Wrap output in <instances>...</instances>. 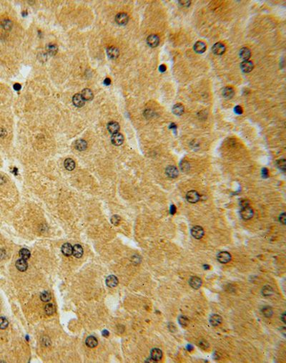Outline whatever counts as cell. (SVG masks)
<instances>
[{
	"mask_svg": "<svg viewBox=\"0 0 286 363\" xmlns=\"http://www.w3.org/2000/svg\"><path fill=\"white\" fill-rule=\"evenodd\" d=\"M253 214H254L253 210V209H252V208L250 207V206L242 207V209H241L240 216H241V217H242L243 219H244V220L251 219V218H252V217L253 216Z\"/></svg>",
	"mask_w": 286,
	"mask_h": 363,
	"instance_id": "6da1fadb",
	"label": "cell"
},
{
	"mask_svg": "<svg viewBox=\"0 0 286 363\" xmlns=\"http://www.w3.org/2000/svg\"><path fill=\"white\" fill-rule=\"evenodd\" d=\"M217 259L218 262L221 263V264H227V263L230 262L231 261L232 256L228 251H220L217 254Z\"/></svg>",
	"mask_w": 286,
	"mask_h": 363,
	"instance_id": "7a4b0ae2",
	"label": "cell"
},
{
	"mask_svg": "<svg viewBox=\"0 0 286 363\" xmlns=\"http://www.w3.org/2000/svg\"><path fill=\"white\" fill-rule=\"evenodd\" d=\"M200 199V194H198V192L196 191H190L188 192L187 195H186V199H187V201H188L189 203H195L199 201Z\"/></svg>",
	"mask_w": 286,
	"mask_h": 363,
	"instance_id": "3957f363",
	"label": "cell"
},
{
	"mask_svg": "<svg viewBox=\"0 0 286 363\" xmlns=\"http://www.w3.org/2000/svg\"><path fill=\"white\" fill-rule=\"evenodd\" d=\"M204 229L200 226H195L191 229V234L193 238L196 239H202L204 236Z\"/></svg>",
	"mask_w": 286,
	"mask_h": 363,
	"instance_id": "277c9868",
	"label": "cell"
},
{
	"mask_svg": "<svg viewBox=\"0 0 286 363\" xmlns=\"http://www.w3.org/2000/svg\"><path fill=\"white\" fill-rule=\"evenodd\" d=\"M202 279H201L200 277H196V276L192 277L189 280L190 286H191L192 289H200V286H202Z\"/></svg>",
	"mask_w": 286,
	"mask_h": 363,
	"instance_id": "5b68a950",
	"label": "cell"
},
{
	"mask_svg": "<svg viewBox=\"0 0 286 363\" xmlns=\"http://www.w3.org/2000/svg\"><path fill=\"white\" fill-rule=\"evenodd\" d=\"M162 350L158 348H153L150 352V357L153 360L154 362H158L162 358Z\"/></svg>",
	"mask_w": 286,
	"mask_h": 363,
	"instance_id": "8992f818",
	"label": "cell"
},
{
	"mask_svg": "<svg viewBox=\"0 0 286 363\" xmlns=\"http://www.w3.org/2000/svg\"><path fill=\"white\" fill-rule=\"evenodd\" d=\"M111 141H112V144H114V146H121L122 144L123 143L124 137H123V135L121 134V133H114V134H112Z\"/></svg>",
	"mask_w": 286,
	"mask_h": 363,
	"instance_id": "52a82bcc",
	"label": "cell"
},
{
	"mask_svg": "<svg viewBox=\"0 0 286 363\" xmlns=\"http://www.w3.org/2000/svg\"><path fill=\"white\" fill-rule=\"evenodd\" d=\"M165 173H166L167 176H168L169 178H177L179 174L178 170H177V168L174 166V165H169V166L167 167L166 170H165Z\"/></svg>",
	"mask_w": 286,
	"mask_h": 363,
	"instance_id": "ba28073f",
	"label": "cell"
},
{
	"mask_svg": "<svg viewBox=\"0 0 286 363\" xmlns=\"http://www.w3.org/2000/svg\"><path fill=\"white\" fill-rule=\"evenodd\" d=\"M129 17L126 13H119L115 17V21L118 25H125L128 22Z\"/></svg>",
	"mask_w": 286,
	"mask_h": 363,
	"instance_id": "9c48e42d",
	"label": "cell"
},
{
	"mask_svg": "<svg viewBox=\"0 0 286 363\" xmlns=\"http://www.w3.org/2000/svg\"><path fill=\"white\" fill-rule=\"evenodd\" d=\"M147 44L151 47H156L160 43V38L156 35H150L147 39Z\"/></svg>",
	"mask_w": 286,
	"mask_h": 363,
	"instance_id": "30bf717a",
	"label": "cell"
},
{
	"mask_svg": "<svg viewBox=\"0 0 286 363\" xmlns=\"http://www.w3.org/2000/svg\"><path fill=\"white\" fill-rule=\"evenodd\" d=\"M225 51V47L221 42L215 43L213 47V52L216 55H221Z\"/></svg>",
	"mask_w": 286,
	"mask_h": 363,
	"instance_id": "8fae6325",
	"label": "cell"
},
{
	"mask_svg": "<svg viewBox=\"0 0 286 363\" xmlns=\"http://www.w3.org/2000/svg\"><path fill=\"white\" fill-rule=\"evenodd\" d=\"M253 63L250 60H244L240 65V68L243 73H250V72L252 71V70L253 69Z\"/></svg>",
	"mask_w": 286,
	"mask_h": 363,
	"instance_id": "7c38bea8",
	"label": "cell"
},
{
	"mask_svg": "<svg viewBox=\"0 0 286 363\" xmlns=\"http://www.w3.org/2000/svg\"><path fill=\"white\" fill-rule=\"evenodd\" d=\"M72 103L76 107L81 108L84 106L85 100L83 99L81 94H75L72 97Z\"/></svg>",
	"mask_w": 286,
	"mask_h": 363,
	"instance_id": "4fadbf2b",
	"label": "cell"
},
{
	"mask_svg": "<svg viewBox=\"0 0 286 363\" xmlns=\"http://www.w3.org/2000/svg\"><path fill=\"white\" fill-rule=\"evenodd\" d=\"M107 54L110 59H114L119 56L120 52L119 50L115 47H110L107 50Z\"/></svg>",
	"mask_w": 286,
	"mask_h": 363,
	"instance_id": "5bb4252c",
	"label": "cell"
},
{
	"mask_svg": "<svg viewBox=\"0 0 286 363\" xmlns=\"http://www.w3.org/2000/svg\"><path fill=\"white\" fill-rule=\"evenodd\" d=\"M107 130H109V132L110 133H112V134L117 133L120 130L119 124H118L117 122L111 121V122H110L109 123L107 124Z\"/></svg>",
	"mask_w": 286,
	"mask_h": 363,
	"instance_id": "9a60e30c",
	"label": "cell"
},
{
	"mask_svg": "<svg viewBox=\"0 0 286 363\" xmlns=\"http://www.w3.org/2000/svg\"><path fill=\"white\" fill-rule=\"evenodd\" d=\"M222 322V317L218 315H213L210 318V324L213 327L219 326Z\"/></svg>",
	"mask_w": 286,
	"mask_h": 363,
	"instance_id": "2e32d148",
	"label": "cell"
},
{
	"mask_svg": "<svg viewBox=\"0 0 286 363\" xmlns=\"http://www.w3.org/2000/svg\"><path fill=\"white\" fill-rule=\"evenodd\" d=\"M106 284H107V286H109V287H115L118 284L117 278L114 275L109 276V277H107V279H106Z\"/></svg>",
	"mask_w": 286,
	"mask_h": 363,
	"instance_id": "e0dca14e",
	"label": "cell"
},
{
	"mask_svg": "<svg viewBox=\"0 0 286 363\" xmlns=\"http://www.w3.org/2000/svg\"><path fill=\"white\" fill-rule=\"evenodd\" d=\"M194 50L195 52L198 53V54H202L206 50V45L203 42L198 41L195 44Z\"/></svg>",
	"mask_w": 286,
	"mask_h": 363,
	"instance_id": "ac0fdd59",
	"label": "cell"
},
{
	"mask_svg": "<svg viewBox=\"0 0 286 363\" xmlns=\"http://www.w3.org/2000/svg\"><path fill=\"white\" fill-rule=\"evenodd\" d=\"M15 265L17 269L20 271H25L27 269V267H28V264H27L26 260L23 259H20L17 261Z\"/></svg>",
	"mask_w": 286,
	"mask_h": 363,
	"instance_id": "d6986e66",
	"label": "cell"
},
{
	"mask_svg": "<svg viewBox=\"0 0 286 363\" xmlns=\"http://www.w3.org/2000/svg\"><path fill=\"white\" fill-rule=\"evenodd\" d=\"M235 94L233 88L231 87H225L223 90H222V95L226 99H230L233 97Z\"/></svg>",
	"mask_w": 286,
	"mask_h": 363,
	"instance_id": "ffe728a7",
	"label": "cell"
},
{
	"mask_svg": "<svg viewBox=\"0 0 286 363\" xmlns=\"http://www.w3.org/2000/svg\"><path fill=\"white\" fill-rule=\"evenodd\" d=\"M72 249H73V247H72V245L69 243L65 244H63L62 247V254H64L65 256H69L72 254Z\"/></svg>",
	"mask_w": 286,
	"mask_h": 363,
	"instance_id": "44dd1931",
	"label": "cell"
},
{
	"mask_svg": "<svg viewBox=\"0 0 286 363\" xmlns=\"http://www.w3.org/2000/svg\"><path fill=\"white\" fill-rule=\"evenodd\" d=\"M75 147L76 149L80 150V151H83L87 147V143L84 140L80 139L75 142Z\"/></svg>",
	"mask_w": 286,
	"mask_h": 363,
	"instance_id": "7402d4cb",
	"label": "cell"
},
{
	"mask_svg": "<svg viewBox=\"0 0 286 363\" xmlns=\"http://www.w3.org/2000/svg\"><path fill=\"white\" fill-rule=\"evenodd\" d=\"M72 254L76 258H81L83 255V249L80 244H76L73 247Z\"/></svg>",
	"mask_w": 286,
	"mask_h": 363,
	"instance_id": "603a6c76",
	"label": "cell"
},
{
	"mask_svg": "<svg viewBox=\"0 0 286 363\" xmlns=\"http://www.w3.org/2000/svg\"><path fill=\"white\" fill-rule=\"evenodd\" d=\"M81 95L84 100H87V101L92 100L93 99V97H94L92 90H91L90 89H88V88L84 89V90H82Z\"/></svg>",
	"mask_w": 286,
	"mask_h": 363,
	"instance_id": "cb8c5ba5",
	"label": "cell"
},
{
	"mask_svg": "<svg viewBox=\"0 0 286 363\" xmlns=\"http://www.w3.org/2000/svg\"><path fill=\"white\" fill-rule=\"evenodd\" d=\"M240 57L243 59V60H248V59L251 57V51L248 48L243 47L240 50Z\"/></svg>",
	"mask_w": 286,
	"mask_h": 363,
	"instance_id": "d4e9b609",
	"label": "cell"
},
{
	"mask_svg": "<svg viewBox=\"0 0 286 363\" xmlns=\"http://www.w3.org/2000/svg\"><path fill=\"white\" fill-rule=\"evenodd\" d=\"M85 344H86V345L88 347H90V348H94V347H95L97 345V344H98V342H97V339L96 338H95V337L90 336V337H88L86 339Z\"/></svg>",
	"mask_w": 286,
	"mask_h": 363,
	"instance_id": "484cf974",
	"label": "cell"
},
{
	"mask_svg": "<svg viewBox=\"0 0 286 363\" xmlns=\"http://www.w3.org/2000/svg\"><path fill=\"white\" fill-rule=\"evenodd\" d=\"M184 110H185L184 106L180 103L175 104V105L173 106V113H174L175 115H181L184 112Z\"/></svg>",
	"mask_w": 286,
	"mask_h": 363,
	"instance_id": "4316f807",
	"label": "cell"
},
{
	"mask_svg": "<svg viewBox=\"0 0 286 363\" xmlns=\"http://www.w3.org/2000/svg\"><path fill=\"white\" fill-rule=\"evenodd\" d=\"M65 168L68 171H72L75 168V162L72 158H67L64 163Z\"/></svg>",
	"mask_w": 286,
	"mask_h": 363,
	"instance_id": "83f0119b",
	"label": "cell"
},
{
	"mask_svg": "<svg viewBox=\"0 0 286 363\" xmlns=\"http://www.w3.org/2000/svg\"><path fill=\"white\" fill-rule=\"evenodd\" d=\"M273 289L269 285L264 286L262 289V294L264 297H270L273 294Z\"/></svg>",
	"mask_w": 286,
	"mask_h": 363,
	"instance_id": "f1b7e54d",
	"label": "cell"
},
{
	"mask_svg": "<svg viewBox=\"0 0 286 363\" xmlns=\"http://www.w3.org/2000/svg\"><path fill=\"white\" fill-rule=\"evenodd\" d=\"M46 50H47V52L50 55H54L57 54V50H58V47H57V46L55 44L50 43L48 44L47 46H46Z\"/></svg>",
	"mask_w": 286,
	"mask_h": 363,
	"instance_id": "f546056e",
	"label": "cell"
},
{
	"mask_svg": "<svg viewBox=\"0 0 286 363\" xmlns=\"http://www.w3.org/2000/svg\"><path fill=\"white\" fill-rule=\"evenodd\" d=\"M261 312H262V315H263L265 317H267V318L271 317L273 315V310L272 307H270L269 306L264 307L262 309Z\"/></svg>",
	"mask_w": 286,
	"mask_h": 363,
	"instance_id": "4dcf8cb0",
	"label": "cell"
},
{
	"mask_svg": "<svg viewBox=\"0 0 286 363\" xmlns=\"http://www.w3.org/2000/svg\"><path fill=\"white\" fill-rule=\"evenodd\" d=\"M1 26L2 27L3 29H6V30H10V29L12 28L13 24H12V22L11 20H8V19H5V20H3L1 22Z\"/></svg>",
	"mask_w": 286,
	"mask_h": 363,
	"instance_id": "1f68e13d",
	"label": "cell"
},
{
	"mask_svg": "<svg viewBox=\"0 0 286 363\" xmlns=\"http://www.w3.org/2000/svg\"><path fill=\"white\" fill-rule=\"evenodd\" d=\"M30 255H31L30 251H29L28 249H24H24H22L20 250V256H21V259H23L27 260V259H29V257H30Z\"/></svg>",
	"mask_w": 286,
	"mask_h": 363,
	"instance_id": "d6a6232c",
	"label": "cell"
},
{
	"mask_svg": "<svg viewBox=\"0 0 286 363\" xmlns=\"http://www.w3.org/2000/svg\"><path fill=\"white\" fill-rule=\"evenodd\" d=\"M44 311L47 315H52L55 312V307L52 304H47L44 307Z\"/></svg>",
	"mask_w": 286,
	"mask_h": 363,
	"instance_id": "836d02e7",
	"label": "cell"
},
{
	"mask_svg": "<svg viewBox=\"0 0 286 363\" xmlns=\"http://www.w3.org/2000/svg\"><path fill=\"white\" fill-rule=\"evenodd\" d=\"M178 322H179V324H180L182 327H187L188 325V324H189V320H188V318L187 317H185V316H180L179 318H178Z\"/></svg>",
	"mask_w": 286,
	"mask_h": 363,
	"instance_id": "e575fe53",
	"label": "cell"
},
{
	"mask_svg": "<svg viewBox=\"0 0 286 363\" xmlns=\"http://www.w3.org/2000/svg\"><path fill=\"white\" fill-rule=\"evenodd\" d=\"M277 164V166L278 167V168L280 170H281L282 171L285 172V165H286V161L284 158H282V159H280L277 161L276 163Z\"/></svg>",
	"mask_w": 286,
	"mask_h": 363,
	"instance_id": "d590c367",
	"label": "cell"
},
{
	"mask_svg": "<svg viewBox=\"0 0 286 363\" xmlns=\"http://www.w3.org/2000/svg\"><path fill=\"white\" fill-rule=\"evenodd\" d=\"M180 169L183 172H187L190 170V163L186 161H183L180 163Z\"/></svg>",
	"mask_w": 286,
	"mask_h": 363,
	"instance_id": "8d00e7d4",
	"label": "cell"
},
{
	"mask_svg": "<svg viewBox=\"0 0 286 363\" xmlns=\"http://www.w3.org/2000/svg\"><path fill=\"white\" fill-rule=\"evenodd\" d=\"M8 324H9V322H8L7 320L5 317H0V329L1 330H5V329L7 328Z\"/></svg>",
	"mask_w": 286,
	"mask_h": 363,
	"instance_id": "74e56055",
	"label": "cell"
},
{
	"mask_svg": "<svg viewBox=\"0 0 286 363\" xmlns=\"http://www.w3.org/2000/svg\"><path fill=\"white\" fill-rule=\"evenodd\" d=\"M40 298H41V300L42 301L48 302V301H50V300L51 299V297H50V293L47 292H44L42 293L41 296H40Z\"/></svg>",
	"mask_w": 286,
	"mask_h": 363,
	"instance_id": "f35d334b",
	"label": "cell"
},
{
	"mask_svg": "<svg viewBox=\"0 0 286 363\" xmlns=\"http://www.w3.org/2000/svg\"><path fill=\"white\" fill-rule=\"evenodd\" d=\"M120 221H121V218L119 216L117 215H114L111 218V223L114 226H117V225H119Z\"/></svg>",
	"mask_w": 286,
	"mask_h": 363,
	"instance_id": "ab89813d",
	"label": "cell"
},
{
	"mask_svg": "<svg viewBox=\"0 0 286 363\" xmlns=\"http://www.w3.org/2000/svg\"><path fill=\"white\" fill-rule=\"evenodd\" d=\"M199 345H200V347L203 350L208 349L209 347H210L209 343L207 342L206 340H205V339H201V340L200 341V342H199Z\"/></svg>",
	"mask_w": 286,
	"mask_h": 363,
	"instance_id": "60d3db41",
	"label": "cell"
},
{
	"mask_svg": "<svg viewBox=\"0 0 286 363\" xmlns=\"http://www.w3.org/2000/svg\"><path fill=\"white\" fill-rule=\"evenodd\" d=\"M279 221L283 224H285V213H283L280 215Z\"/></svg>",
	"mask_w": 286,
	"mask_h": 363,
	"instance_id": "b9f144b4",
	"label": "cell"
},
{
	"mask_svg": "<svg viewBox=\"0 0 286 363\" xmlns=\"http://www.w3.org/2000/svg\"><path fill=\"white\" fill-rule=\"evenodd\" d=\"M234 111L236 112V113L238 114V115H240V114L243 113V109H242V108H241L240 106H239V105L236 106V107H235Z\"/></svg>",
	"mask_w": 286,
	"mask_h": 363,
	"instance_id": "7bdbcfd3",
	"label": "cell"
},
{
	"mask_svg": "<svg viewBox=\"0 0 286 363\" xmlns=\"http://www.w3.org/2000/svg\"><path fill=\"white\" fill-rule=\"evenodd\" d=\"M262 176L264 178H267L268 176V171L266 168H264L262 169Z\"/></svg>",
	"mask_w": 286,
	"mask_h": 363,
	"instance_id": "ee69618b",
	"label": "cell"
},
{
	"mask_svg": "<svg viewBox=\"0 0 286 363\" xmlns=\"http://www.w3.org/2000/svg\"><path fill=\"white\" fill-rule=\"evenodd\" d=\"M179 3L180 4V5L183 6V7H188V6H190V1H180Z\"/></svg>",
	"mask_w": 286,
	"mask_h": 363,
	"instance_id": "f6af8a7d",
	"label": "cell"
},
{
	"mask_svg": "<svg viewBox=\"0 0 286 363\" xmlns=\"http://www.w3.org/2000/svg\"><path fill=\"white\" fill-rule=\"evenodd\" d=\"M168 327L170 332H175V331L176 330V327H175V325L173 323H169Z\"/></svg>",
	"mask_w": 286,
	"mask_h": 363,
	"instance_id": "bcb514c9",
	"label": "cell"
},
{
	"mask_svg": "<svg viewBox=\"0 0 286 363\" xmlns=\"http://www.w3.org/2000/svg\"><path fill=\"white\" fill-rule=\"evenodd\" d=\"M176 207H175V205L172 204L171 206H170V209H169V212H170V214L172 215H173V214H175L176 213Z\"/></svg>",
	"mask_w": 286,
	"mask_h": 363,
	"instance_id": "7dc6e473",
	"label": "cell"
},
{
	"mask_svg": "<svg viewBox=\"0 0 286 363\" xmlns=\"http://www.w3.org/2000/svg\"><path fill=\"white\" fill-rule=\"evenodd\" d=\"M240 206L241 207L247 206H249V201L247 200H242L240 201Z\"/></svg>",
	"mask_w": 286,
	"mask_h": 363,
	"instance_id": "c3c4849f",
	"label": "cell"
},
{
	"mask_svg": "<svg viewBox=\"0 0 286 363\" xmlns=\"http://www.w3.org/2000/svg\"><path fill=\"white\" fill-rule=\"evenodd\" d=\"M13 88H14V90H17V91H19V90H21V88H22V86H21V85H20V84H19V83H15V84L14 85Z\"/></svg>",
	"mask_w": 286,
	"mask_h": 363,
	"instance_id": "681fc988",
	"label": "cell"
},
{
	"mask_svg": "<svg viewBox=\"0 0 286 363\" xmlns=\"http://www.w3.org/2000/svg\"><path fill=\"white\" fill-rule=\"evenodd\" d=\"M166 70H167V67L165 65H161L160 67H159V70H160L161 73H165V72L166 71Z\"/></svg>",
	"mask_w": 286,
	"mask_h": 363,
	"instance_id": "f907efd6",
	"label": "cell"
},
{
	"mask_svg": "<svg viewBox=\"0 0 286 363\" xmlns=\"http://www.w3.org/2000/svg\"><path fill=\"white\" fill-rule=\"evenodd\" d=\"M5 256V250L0 249V259H2Z\"/></svg>",
	"mask_w": 286,
	"mask_h": 363,
	"instance_id": "816d5d0a",
	"label": "cell"
},
{
	"mask_svg": "<svg viewBox=\"0 0 286 363\" xmlns=\"http://www.w3.org/2000/svg\"><path fill=\"white\" fill-rule=\"evenodd\" d=\"M104 84L105 85H110L111 84V80H110V78H105V80H104Z\"/></svg>",
	"mask_w": 286,
	"mask_h": 363,
	"instance_id": "f5cc1de1",
	"label": "cell"
},
{
	"mask_svg": "<svg viewBox=\"0 0 286 363\" xmlns=\"http://www.w3.org/2000/svg\"><path fill=\"white\" fill-rule=\"evenodd\" d=\"M102 334L105 337H107L109 336V332H108L107 330H103L102 332Z\"/></svg>",
	"mask_w": 286,
	"mask_h": 363,
	"instance_id": "db71d44e",
	"label": "cell"
},
{
	"mask_svg": "<svg viewBox=\"0 0 286 363\" xmlns=\"http://www.w3.org/2000/svg\"><path fill=\"white\" fill-rule=\"evenodd\" d=\"M281 319H282V321H283L284 323L285 324V312L283 313V315L281 316Z\"/></svg>",
	"mask_w": 286,
	"mask_h": 363,
	"instance_id": "11a10c76",
	"label": "cell"
},
{
	"mask_svg": "<svg viewBox=\"0 0 286 363\" xmlns=\"http://www.w3.org/2000/svg\"><path fill=\"white\" fill-rule=\"evenodd\" d=\"M187 350H188V351H192V350H193V347H192L191 345H188L187 346Z\"/></svg>",
	"mask_w": 286,
	"mask_h": 363,
	"instance_id": "9f6ffc18",
	"label": "cell"
}]
</instances>
